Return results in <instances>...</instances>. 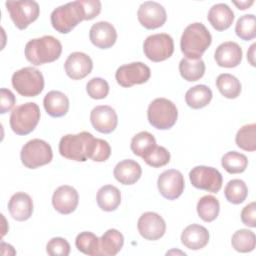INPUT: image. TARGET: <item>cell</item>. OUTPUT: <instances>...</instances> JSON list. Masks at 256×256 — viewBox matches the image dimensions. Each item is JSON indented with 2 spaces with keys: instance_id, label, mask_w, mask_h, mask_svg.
I'll return each mask as SVG.
<instances>
[{
  "instance_id": "cell-1",
  "label": "cell",
  "mask_w": 256,
  "mask_h": 256,
  "mask_svg": "<svg viewBox=\"0 0 256 256\" xmlns=\"http://www.w3.org/2000/svg\"><path fill=\"white\" fill-rule=\"evenodd\" d=\"M211 42L212 36L205 25L195 22L184 29L180 40V48L186 58L201 59Z\"/></svg>"
},
{
  "instance_id": "cell-10",
  "label": "cell",
  "mask_w": 256,
  "mask_h": 256,
  "mask_svg": "<svg viewBox=\"0 0 256 256\" xmlns=\"http://www.w3.org/2000/svg\"><path fill=\"white\" fill-rule=\"evenodd\" d=\"M145 56L153 62H161L172 56L174 42L170 35L157 33L148 36L143 44Z\"/></svg>"
},
{
  "instance_id": "cell-47",
  "label": "cell",
  "mask_w": 256,
  "mask_h": 256,
  "mask_svg": "<svg viewBox=\"0 0 256 256\" xmlns=\"http://www.w3.org/2000/svg\"><path fill=\"white\" fill-rule=\"evenodd\" d=\"M233 3L238 7V9H240V10H245V9H247L248 7H250L253 3H254V1L253 0H251V1H240V2H237V1H233Z\"/></svg>"
},
{
  "instance_id": "cell-41",
  "label": "cell",
  "mask_w": 256,
  "mask_h": 256,
  "mask_svg": "<svg viewBox=\"0 0 256 256\" xmlns=\"http://www.w3.org/2000/svg\"><path fill=\"white\" fill-rule=\"evenodd\" d=\"M111 155V147L109 143L103 139L95 138L89 155V159L95 162H104Z\"/></svg>"
},
{
  "instance_id": "cell-45",
  "label": "cell",
  "mask_w": 256,
  "mask_h": 256,
  "mask_svg": "<svg viewBox=\"0 0 256 256\" xmlns=\"http://www.w3.org/2000/svg\"><path fill=\"white\" fill-rule=\"evenodd\" d=\"M241 221L249 227H256V203L251 202L241 211Z\"/></svg>"
},
{
  "instance_id": "cell-9",
  "label": "cell",
  "mask_w": 256,
  "mask_h": 256,
  "mask_svg": "<svg viewBox=\"0 0 256 256\" xmlns=\"http://www.w3.org/2000/svg\"><path fill=\"white\" fill-rule=\"evenodd\" d=\"M5 6L14 25L20 30L26 29L38 18L40 13L39 5L35 1H7Z\"/></svg>"
},
{
  "instance_id": "cell-8",
  "label": "cell",
  "mask_w": 256,
  "mask_h": 256,
  "mask_svg": "<svg viewBox=\"0 0 256 256\" xmlns=\"http://www.w3.org/2000/svg\"><path fill=\"white\" fill-rule=\"evenodd\" d=\"M20 158L23 165L29 169H36L52 161L53 152L51 146L42 139H32L21 149Z\"/></svg>"
},
{
  "instance_id": "cell-30",
  "label": "cell",
  "mask_w": 256,
  "mask_h": 256,
  "mask_svg": "<svg viewBox=\"0 0 256 256\" xmlns=\"http://www.w3.org/2000/svg\"><path fill=\"white\" fill-rule=\"evenodd\" d=\"M216 86L219 92L228 99H235L241 93V83L234 75L222 73L216 79Z\"/></svg>"
},
{
  "instance_id": "cell-14",
  "label": "cell",
  "mask_w": 256,
  "mask_h": 256,
  "mask_svg": "<svg viewBox=\"0 0 256 256\" xmlns=\"http://www.w3.org/2000/svg\"><path fill=\"white\" fill-rule=\"evenodd\" d=\"M138 21L140 24L149 30L157 29L166 22L167 14L165 8L158 2L146 1L143 2L137 12Z\"/></svg>"
},
{
  "instance_id": "cell-4",
  "label": "cell",
  "mask_w": 256,
  "mask_h": 256,
  "mask_svg": "<svg viewBox=\"0 0 256 256\" xmlns=\"http://www.w3.org/2000/svg\"><path fill=\"white\" fill-rule=\"evenodd\" d=\"M83 20H85V12L81 0L69 2L55 8L50 16L52 27L62 34L69 33Z\"/></svg>"
},
{
  "instance_id": "cell-13",
  "label": "cell",
  "mask_w": 256,
  "mask_h": 256,
  "mask_svg": "<svg viewBox=\"0 0 256 256\" xmlns=\"http://www.w3.org/2000/svg\"><path fill=\"white\" fill-rule=\"evenodd\" d=\"M157 187L164 198L175 200L180 197L184 191L185 181L183 174L176 169L165 170L158 177Z\"/></svg>"
},
{
  "instance_id": "cell-27",
  "label": "cell",
  "mask_w": 256,
  "mask_h": 256,
  "mask_svg": "<svg viewBox=\"0 0 256 256\" xmlns=\"http://www.w3.org/2000/svg\"><path fill=\"white\" fill-rule=\"evenodd\" d=\"M96 200L101 210L112 212L116 210L121 203L120 190L113 185H104L98 190Z\"/></svg>"
},
{
  "instance_id": "cell-21",
  "label": "cell",
  "mask_w": 256,
  "mask_h": 256,
  "mask_svg": "<svg viewBox=\"0 0 256 256\" xmlns=\"http://www.w3.org/2000/svg\"><path fill=\"white\" fill-rule=\"evenodd\" d=\"M8 210L13 219L26 221L33 213V201L27 193L17 192L11 196L8 202Z\"/></svg>"
},
{
  "instance_id": "cell-23",
  "label": "cell",
  "mask_w": 256,
  "mask_h": 256,
  "mask_svg": "<svg viewBox=\"0 0 256 256\" xmlns=\"http://www.w3.org/2000/svg\"><path fill=\"white\" fill-rule=\"evenodd\" d=\"M113 175L121 184L132 185L140 179L142 169L138 162L132 159H125L116 164L113 170Z\"/></svg>"
},
{
  "instance_id": "cell-33",
  "label": "cell",
  "mask_w": 256,
  "mask_h": 256,
  "mask_svg": "<svg viewBox=\"0 0 256 256\" xmlns=\"http://www.w3.org/2000/svg\"><path fill=\"white\" fill-rule=\"evenodd\" d=\"M156 146V139L155 137L147 132L141 131L137 133L131 140V150L132 152L139 157H143L148 152H150Z\"/></svg>"
},
{
  "instance_id": "cell-3",
  "label": "cell",
  "mask_w": 256,
  "mask_h": 256,
  "mask_svg": "<svg viewBox=\"0 0 256 256\" xmlns=\"http://www.w3.org/2000/svg\"><path fill=\"white\" fill-rule=\"evenodd\" d=\"M94 139L91 133L85 131L78 134H67L60 139L59 153L66 159L85 162L89 158Z\"/></svg>"
},
{
  "instance_id": "cell-39",
  "label": "cell",
  "mask_w": 256,
  "mask_h": 256,
  "mask_svg": "<svg viewBox=\"0 0 256 256\" xmlns=\"http://www.w3.org/2000/svg\"><path fill=\"white\" fill-rule=\"evenodd\" d=\"M142 159L146 162L147 165L154 168H159L169 163L170 153L165 147L156 145L150 152L144 155Z\"/></svg>"
},
{
  "instance_id": "cell-35",
  "label": "cell",
  "mask_w": 256,
  "mask_h": 256,
  "mask_svg": "<svg viewBox=\"0 0 256 256\" xmlns=\"http://www.w3.org/2000/svg\"><path fill=\"white\" fill-rule=\"evenodd\" d=\"M236 145L245 151L256 150V124H246L242 126L235 137Z\"/></svg>"
},
{
  "instance_id": "cell-32",
  "label": "cell",
  "mask_w": 256,
  "mask_h": 256,
  "mask_svg": "<svg viewBox=\"0 0 256 256\" xmlns=\"http://www.w3.org/2000/svg\"><path fill=\"white\" fill-rule=\"evenodd\" d=\"M222 167L230 174H238L245 171L248 165L247 157L236 151H229L221 158Z\"/></svg>"
},
{
  "instance_id": "cell-37",
  "label": "cell",
  "mask_w": 256,
  "mask_h": 256,
  "mask_svg": "<svg viewBox=\"0 0 256 256\" xmlns=\"http://www.w3.org/2000/svg\"><path fill=\"white\" fill-rule=\"evenodd\" d=\"M224 195L228 202L232 204H240L246 199L248 195V188L243 180L232 179L226 184L224 188Z\"/></svg>"
},
{
  "instance_id": "cell-34",
  "label": "cell",
  "mask_w": 256,
  "mask_h": 256,
  "mask_svg": "<svg viewBox=\"0 0 256 256\" xmlns=\"http://www.w3.org/2000/svg\"><path fill=\"white\" fill-rule=\"evenodd\" d=\"M232 247L241 253H247L254 250L256 245V237L254 232L248 229H240L232 235Z\"/></svg>"
},
{
  "instance_id": "cell-20",
  "label": "cell",
  "mask_w": 256,
  "mask_h": 256,
  "mask_svg": "<svg viewBox=\"0 0 256 256\" xmlns=\"http://www.w3.org/2000/svg\"><path fill=\"white\" fill-rule=\"evenodd\" d=\"M242 48L233 41L221 43L215 51L214 58L218 66L225 68H234L238 66L242 60Z\"/></svg>"
},
{
  "instance_id": "cell-7",
  "label": "cell",
  "mask_w": 256,
  "mask_h": 256,
  "mask_svg": "<svg viewBox=\"0 0 256 256\" xmlns=\"http://www.w3.org/2000/svg\"><path fill=\"white\" fill-rule=\"evenodd\" d=\"M13 88L24 97H35L44 88L42 73L31 66L24 67L14 72L11 78Z\"/></svg>"
},
{
  "instance_id": "cell-44",
  "label": "cell",
  "mask_w": 256,
  "mask_h": 256,
  "mask_svg": "<svg viewBox=\"0 0 256 256\" xmlns=\"http://www.w3.org/2000/svg\"><path fill=\"white\" fill-rule=\"evenodd\" d=\"M85 12V20H92L101 12V2L99 0H81Z\"/></svg>"
},
{
  "instance_id": "cell-18",
  "label": "cell",
  "mask_w": 256,
  "mask_h": 256,
  "mask_svg": "<svg viewBox=\"0 0 256 256\" xmlns=\"http://www.w3.org/2000/svg\"><path fill=\"white\" fill-rule=\"evenodd\" d=\"M93 68L92 59L83 52L71 53L64 63L67 76L73 80H80L89 75Z\"/></svg>"
},
{
  "instance_id": "cell-15",
  "label": "cell",
  "mask_w": 256,
  "mask_h": 256,
  "mask_svg": "<svg viewBox=\"0 0 256 256\" xmlns=\"http://www.w3.org/2000/svg\"><path fill=\"white\" fill-rule=\"evenodd\" d=\"M137 228L144 239L155 241L165 234L166 223L159 214L155 212H145L138 219Z\"/></svg>"
},
{
  "instance_id": "cell-28",
  "label": "cell",
  "mask_w": 256,
  "mask_h": 256,
  "mask_svg": "<svg viewBox=\"0 0 256 256\" xmlns=\"http://www.w3.org/2000/svg\"><path fill=\"white\" fill-rule=\"evenodd\" d=\"M212 96V91L208 86L196 85L186 92L185 101L190 108L201 109L210 103Z\"/></svg>"
},
{
  "instance_id": "cell-25",
  "label": "cell",
  "mask_w": 256,
  "mask_h": 256,
  "mask_svg": "<svg viewBox=\"0 0 256 256\" xmlns=\"http://www.w3.org/2000/svg\"><path fill=\"white\" fill-rule=\"evenodd\" d=\"M43 105L51 117L59 118L67 114L69 110V99L64 93L52 90L45 95Z\"/></svg>"
},
{
  "instance_id": "cell-29",
  "label": "cell",
  "mask_w": 256,
  "mask_h": 256,
  "mask_svg": "<svg viewBox=\"0 0 256 256\" xmlns=\"http://www.w3.org/2000/svg\"><path fill=\"white\" fill-rule=\"evenodd\" d=\"M181 77L189 82L201 79L205 73V63L202 59L183 58L179 63Z\"/></svg>"
},
{
  "instance_id": "cell-31",
  "label": "cell",
  "mask_w": 256,
  "mask_h": 256,
  "mask_svg": "<svg viewBox=\"0 0 256 256\" xmlns=\"http://www.w3.org/2000/svg\"><path fill=\"white\" fill-rule=\"evenodd\" d=\"M198 216L205 222L214 221L220 211V204L216 197L212 195H205L201 197L197 203Z\"/></svg>"
},
{
  "instance_id": "cell-26",
  "label": "cell",
  "mask_w": 256,
  "mask_h": 256,
  "mask_svg": "<svg viewBox=\"0 0 256 256\" xmlns=\"http://www.w3.org/2000/svg\"><path fill=\"white\" fill-rule=\"evenodd\" d=\"M124 237L117 229H108L99 238V256H114L123 247Z\"/></svg>"
},
{
  "instance_id": "cell-38",
  "label": "cell",
  "mask_w": 256,
  "mask_h": 256,
  "mask_svg": "<svg viewBox=\"0 0 256 256\" xmlns=\"http://www.w3.org/2000/svg\"><path fill=\"white\" fill-rule=\"evenodd\" d=\"M236 35L244 40L249 41L256 36V18L253 14H246L241 16L235 26Z\"/></svg>"
},
{
  "instance_id": "cell-42",
  "label": "cell",
  "mask_w": 256,
  "mask_h": 256,
  "mask_svg": "<svg viewBox=\"0 0 256 256\" xmlns=\"http://www.w3.org/2000/svg\"><path fill=\"white\" fill-rule=\"evenodd\" d=\"M46 251L51 256H68L70 253V244L62 237H54L47 243Z\"/></svg>"
},
{
  "instance_id": "cell-46",
  "label": "cell",
  "mask_w": 256,
  "mask_h": 256,
  "mask_svg": "<svg viewBox=\"0 0 256 256\" xmlns=\"http://www.w3.org/2000/svg\"><path fill=\"white\" fill-rule=\"evenodd\" d=\"M255 47H256V44L253 43L250 46L249 51L247 52V59H248V61L250 62V64L252 66H255V60H254V58H255Z\"/></svg>"
},
{
  "instance_id": "cell-36",
  "label": "cell",
  "mask_w": 256,
  "mask_h": 256,
  "mask_svg": "<svg viewBox=\"0 0 256 256\" xmlns=\"http://www.w3.org/2000/svg\"><path fill=\"white\" fill-rule=\"evenodd\" d=\"M76 248L90 256H99V238L92 232L84 231L77 235L75 239Z\"/></svg>"
},
{
  "instance_id": "cell-43",
  "label": "cell",
  "mask_w": 256,
  "mask_h": 256,
  "mask_svg": "<svg viewBox=\"0 0 256 256\" xmlns=\"http://www.w3.org/2000/svg\"><path fill=\"white\" fill-rule=\"evenodd\" d=\"M0 113L5 114L9 112L16 103V98L13 92L7 88H1L0 90Z\"/></svg>"
},
{
  "instance_id": "cell-17",
  "label": "cell",
  "mask_w": 256,
  "mask_h": 256,
  "mask_svg": "<svg viewBox=\"0 0 256 256\" xmlns=\"http://www.w3.org/2000/svg\"><path fill=\"white\" fill-rule=\"evenodd\" d=\"M79 195L75 188L69 185L58 187L52 196V205L60 214H70L74 212L78 206Z\"/></svg>"
},
{
  "instance_id": "cell-22",
  "label": "cell",
  "mask_w": 256,
  "mask_h": 256,
  "mask_svg": "<svg viewBox=\"0 0 256 256\" xmlns=\"http://www.w3.org/2000/svg\"><path fill=\"white\" fill-rule=\"evenodd\" d=\"M181 242L188 249H202L209 242V232L202 225L191 224L183 230L181 234Z\"/></svg>"
},
{
  "instance_id": "cell-12",
  "label": "cell",
  "mask_w": 256,
  "mask_h": 256,
  "mask_svg": "<svg viewBox=\"0 0 256 256\" xmlns=\"http://www.w3.org/2000/svg\"><path fill=\"white\" fill-rule=\"evenodd\" d=\"M151 76L150 68L142 62H132L120 66L115 73L117 83L125 88L146 83Z\"/></svg>"
},
{
  "instance_id": "cell-11",
  "label": "cell",
  "mask_w": 256,
  "mask_h": 256,
  "mask_svg": "<svg viewBox=\"0 0 256 256\" xmlns=\"http://www.w3.org/2000/svg\"><path fill=\"white\" fill-rule=\"evenodd\" d=\"M191 184L200 190H205L212 193H217L222 187V175L213 167L196 166L189 172Z\"/></svg>"
},
{
  "instance_id": "cell-24",
  "label": "cell",
  "mask_w": 256,
  "mask_h": 256,
  "mask_svg": "<svg viewBox=\"0 0 256 256\" xmlns=\"http://www.w3.org/2000/svg\"><path fill=\"white\" fill-rule=\"evenodd\" d=\"M207 19L215 30L224 31L232 25L234 13L227 4L218 3L210 8Z\"/></svg>"
},
{
  "instance_id": "cell-16",
  "label": "cell",
  "mask_w": 256,
  "mask_h": 256,
  "mask_svg": "<svg viewBox=\"0 0 256 256\" xmlns=\"http://www.w3.org/2000/svg\"><path fill=\"white\" fill-rule=\"evenodd\" d=\"M90 121L95 130L100 133L109 134L113 132L118 124V117L115 110L108 105H99L92 109Z\"/></svg>"
},
{
  "instance_id": "cell-5",
  "label": "cell",
  "mask_w": 256,
  "mask_h": 256,
  "mask_svg": "<svg viewBox=\"0 0 256 256\" xmlns=\"http://www.w3.org/2000/svg\"><path fill=\"white\" fill-rule=\"evenodd\" d=\"M178 110L175 104L166 98H156L148 106L147 118L156 129L167 130L177 121Z\"/></svg>"
},
{
  "instance_id": "cell-40",
  "label": "cell",
  "mask_w": 256,
  "mask_h": 256,
  "mask_svg": "<svg viewBox=\"0 0 256 256\" xmlns=\"http://www.w3.org/2000/svg\"><path fill=\"white\" fill-rule=\"evenodd\" d=\"M86 91L92 99H104L109 93V84L103 78L94 77L88 81Z\"/></svg>"
},
{
  "instance_id": "cell-6",
  "label": "cell",
  "mask_w": 256,
  "mask_h": 256,
  "mask_svg": "<svg viewBox=\"0 0 256 256\" xmlns=\"http://www.w3.org/2000/svg\"><path fill=\"white\" fill-rule=\"evenodd\" d=\"M39 120V106L34 102H27L13 109L9 123L14 133L17 135H27L36 128Z\"/></svg>"
},
{
  "instance_id": "cell-2",
  "label": "cell",
  "mask_w": 256,
  "mask_h": 256,
  "mask_svg": "<svg viewBox=\"0 0 256 256\" xmlns=\"http://www.w3.org/2000/svg\"><path fill=\"white\" fill-rule=\"evenodd\" d=\"M24 52L26 59L38 66L57 60L62 53V44L57 38L45 35L28 41Z\"/></svg>"
},
{
  "instance_id": "cell-19",
  "label": "cell",
  "mask_w": 256,
  "mask_h": 256,
  "mask_svg": "<svg viewBox=\"0 0 256 256\" xmlns=\"http://www.w3.org/2000/svg\"><path fill=\"white\" fill-rule=\"evenodd\" d=\"M91 43L100 49L112 47L117 39V32L114 26L107 21H99L93 24L89 31Z\"/></svg>"
}]
</instances>
